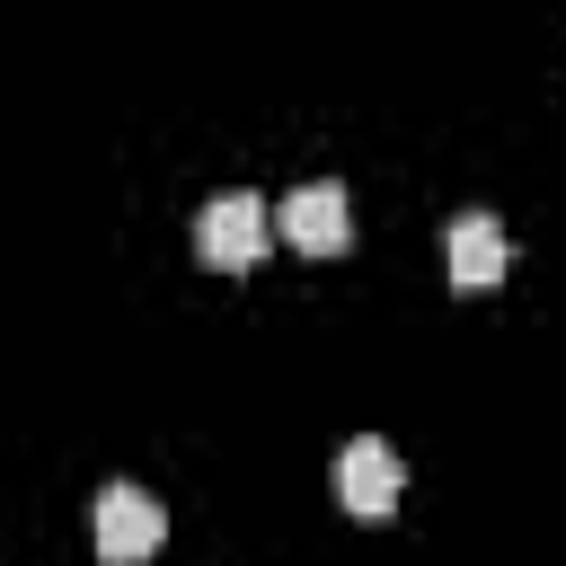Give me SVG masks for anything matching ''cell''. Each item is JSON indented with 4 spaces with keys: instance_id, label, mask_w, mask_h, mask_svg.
I'll return each instance as SVG.
<instances>
[{
    "instance_id": "3",
    "label": "cell",
    "mask_w": 566,
    "mask_h": 566,
    "mask_svg": "<svg viewBox=\"0 0 566 566\" xmlns=\"http://www.w3.org/2000/svg\"><path fill=\"white\" fill-rule=\"evenodd\" d=\"M398 495H407L398 451H389L380 433H354V442L336 451V504H345V513H363V522H380V513H398Z\"/></svg>"
},
{
    "instance_id": "4",
    "label": "cell",
    "mask_w": 566,
    "mask_h": 566,
    "mask_svg": "<svg viewBox=\"0 0 566 566\" xmlns=\"http://www.w3.org/2000/svg\"><path fill=\"white\" fill-rule=\"evenodd\" d=\"M283 239H292L301 256H345V248H354V203H345V186H336V177L292 186V195H283Z\"/></svg>"
},
{
    "instance_id": "1",
    "label": "cell",
    "mask_w": 566,
    "mask_h": 566,
    "mask_svg": "<svg viewBox=\"0 0 566 566\" xmlns=\"http://www.w3.org/2000/svg\"><path fill=\"white\" fill-rule=\"evenodd\" d=\"M265 239H274V212H265L248 186H230V195H212V203L195 212V256L221 265V274H248V265L265 256Z\"/></svg>"
},
{
    "instance_id": "5",
    "label": "cell",
    "mask_w": 566,
    "mask_h": 566,
    "mask_svg": "<svg viewBox=\"0 0 566 566\" xmlns=\"http://www.w3.org/2000/svg\"><path fill=\"white\" fill-rule=\"evenodd\" d=\"M442 256H451V292H495L504 265H513V239H504L495 212H460L451 239H442Z\"/></svg>"
},
{
    "instance_id": "2",
    "label": "cell",
    "mask_w": 566,
    "mask_h": 566,
    "mask_svg": "<svg viewBox=\"0 0 566 566\" xmlns=\"http://www.w3.org/2000/svg\"><path fill=\"white\" fill-rule=\"evenodd\" d=\"M88 539H97V566H150V557H159V539H168V504L115 478V486L97 495Z\"/></svg>"
}]
</instances>
